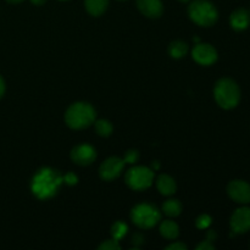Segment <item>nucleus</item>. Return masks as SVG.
Segmentation results:
<instances>
[{"label": "nucleus", "mask_w": 250, "mask_h": 250, "mask_svg": "<svg viewBox=\"0 0 250 250\" xmlns=\"http://www.w3.org/2000/svg\"><path fill=\"white\" fill-rule=\"evenodd\" d=\"M160 234L166 239H176L180 234V229L176 222L165 220L160 224Z\"/></svg>", "instance_id": "dca6fc26"}, {"label": "nucleus", "mask_w": 250, "mask_h": 250, "mask_svg": "<svg viewBox=\"0 0 250 250\" xmlns=\"http://www.w3.org/2000/svg\"><path fill=\"white\" fill-rule=\"evenodd\" d=\"M188 53V45L182 41H175L168 45V54L173 59H181Z\"/></svg>", "instance_id": "f3484780"}, {"label": "nucleus", "mask_w": 250, "mask_h": 250, "mask_svg": "<svg viewBox=\"0 0 250 250\" xmlns=\"http://www.w3.org/2000/svg\"><path fill=\"white\" fill-rule=\"evenodd\" d=\"M212 249H215L214 244H212V242L208 241V239L207 241L202 242V243L197 247V250H212Z\"/></svg>", "instance_id": "393cba45"}, {"label": "nucleus", "mask_w": 250, "mask_h": 250, "mask_svg": "<svg viewBox=\"0 0 250 250\" xmlns=\"http://www.w3.org/2000/svg\"><path fill=\"white\" fill-rule=\"evenodd\" d=\"M211 222H212V219L209 216V215L203 214L198 217L197 221H195V225H197V227L199 229H207L208 227L211 225Z\"/></svg>", "instance_id": "412c9836"}, {"label": "nucleus", "mask_w": 250, "mask_h": 250, "mask_svg": "<svg viewBox=\"0 0 250 250\" xmlns=\"http://www.w3.org/2000/svg\"><path fill=\"white\" fill-rule=\"evenodd\" d=\"M131 219L134 222V225L139 229H151L155 226L161 219V214L155 207L150 204H138L132 209Z\"/></svg>", "instance_id": "39448f33"}, {"label": "nucleus", "mask_w": 250, "mask_h": 250, "mask_svg": "<svg viewBox=\"0 0 250 250\" xmlns=\"http://www.w3.org/2000/svg\"><path fill=\"white\" fill-rule=\"evenodd\" d=\"M164 214L167 215L170 217H176L181 214L182 211V205L177 199H170L166 200L163 205Z\"/></svg>", "instance_id": "a211bd4d"}, {"label": "nucleus", "mask_w": 250, "mask_h": 250, "mask_svg": "<svg viewBox=\"0 0 250 250\" xmlns=\"http://www.w3.org/2000/svg\"><path fill=\"white\" fill-rule=\"evenodd\" d=\"M7 2H11V4H17V2H21L23 1V0H6Z\"/></svg>", "instance_id": "7c9ffc66"}, {"label": "nucleus", "mask_w": 250, "mask_h": 250, "mask_svg": "<svg viewBox=\"0 0 250 250\" xmlns=\"http://www.w3.org/2000/svg\"><path fill=\"white\" fill-rule=\"evenodd\" d=\"M119 1H125V0H119Z\"/></svg>", "instance_id": "473e14b6"}, {"label": "nucleus", "mask_w": 250, "mask_h": 250, "mask_svg": "<svg viewBox=\"0 0 250 250\" xmlns=\"http://www.w3.org/2000/svg\"><path fill=\"white\" fill-rule=\"evenodd\" d=\"M192 56L199 65L210 66L217 61V51L211 44L199 43L193 48Z\"/></svg>", "instance_id": "1a4fd4ad"}, {"label": "nucleus", "mask_w": 250, "mask_h": 250, "mask_svg": "<svg viewBox=\"0 0 250 250\" xmlns=\"http://www.w3.org/2000/svg\"><path fill=\"white\" fill-rule=\"evenodd\" d=\"M143 241H144V238L141 233H136L133 237H132V243L137 247L142 246V244H143Z\"/></svg>", "instance_id": "bb28decb"}, {"label": "nucleus", "mask_w": 250, "mask_h": 250, "mask_svg": "<svg viewBox=\"0 0 250 250\" xmlns=\"http://www.w3.org/2000/svg\"><path fill=\"white\" fill-rule=\"evenodd\" d=\"M207 239H208V241H210V242L215 241V239H216V233H215L214 231H209V232H208Z\"/></svg>", "instance_id": "c85d7f7f"}, {"label": "nucleus", "mask_w": 250, "mask_h": 250, "mask_svg": "<svg viewBox=\"0 0 250 250\" xmlns=\"http://www.w3.org/2000/svg\"><path fill=\"white\" fill-rule=\"evenodd\" d=\"M99 250H119L120 249V244L119 241L116 239H107V241L103 242L99 247H98Z\"/></svg>", "instance_id": "4be33fe9"}, {"label": "nucleus", "mask_w": 250, "mask_h": 250, "mask_svg": "<svg viewBox=\"0 0 250 250\" xmlns=\"http://www.w3.org/2000/svg\"><path fill=\"white\" fill-rule=\"evenodd\" d=\"M139 159V154L137 150H128L125 154L124 161L127 164H136Z\"/></svg>", "instance_id": "5701e85b"}, {"label": "nucleus", "mask_w": 250, "mask_h": 250, "mask_svg": "<svg viewBox=\"0 0 250 250\" xmlns=\"http://www.w3.org/2000/svg\"><path fill=\"white\" fill-rule=\"evenodd\" d=\"M127 229H128V227H127V225L125 224V222H122V221L115 222L111 227L112 238L116 239V241H120V239L124 238V237L126 236Z\"/></svg>", "instance_id": "aec40b11"}, {"label": "nucleus", "mask_w": 250, "mask_h": 250, "mask_svg": "<svg viewBox=\"0 0 250 250\" xmlns=\"http://www.w3.org/2000/svg\"><path fill=\"white\" fill-rule=\"evenodd\" d=\"M214 97L220 107L231 110L241 102V89L236 81L232 78H221L215 84Z\"/></svg>", "instance_id": "f03ea898"}, {"label": "nucleus", "mask_w": 250, "mask_h": 250, "mask_svg": "<svg viewBox=\"0 0 250 250\" xmlns=\"http://www.w3.org/2000/svg\"><path fill=\"white\" fill-rule=\"evenodd\" d=\"M109 5V0H84L85 10L92 16H100L104 14Z\"/></svg>", "instance_id": "2eb2a0df"}, {"label": "nucleus", "mask_w": 250, "mask_h": 250, "mask_svg": "<svg viewBox=\"0 0 250 250\" xmlns=\"http://www.w3.org/2000/svg\"><path fill=\"white\" fill-rule=\"evenodd\" d=\"M137 6L139 11L149 19H158L164 11L161 0H137Z\"/></svg>", "instance_id": "f8f14e48"}, {"label": "nucleus", "mask_w": 250, "mask_h": 250, "mask_svg": "<svg viewBox=\"0 0 250 250\" xmlns=\"http://www.w3.org/2000/svg\"><path fill=\"white\" fill-rule=\"evenodd\" d=\"M62 183V176L50 167H43L34 175L31 189L38 199H49L58 193Z\"/></svg>", "instance_id": "f257e3e1"}, {"label": "nucleus", "mask_w": 250, "mask_h": 250, "mask_svg": "<svg viewBox=\"0 0 250 250\" xmlns=\"http://www.w3.org/2000/svg\"><path fill=\"white\" fill-rule=\"evenodd\" d=\"M229 226L233 233L242 234L250 231V208L242 207L234 210L229 220Z\"/></svg>", "instance_id": "6e6552de"}, {"label": "nucleus", "mask_w": 250, "mask_h": 250, "mask_svg": "<svg viewBox=\"0 0 250 250\" xmlns=\"http://www.w3.org/2000/svg\"><path fill=\"white\" fill-rule=\"evenodd\" d=\"M156 187L163 195H172L176 192V182L171 176L160 175L156 180Z\"/></svg>", "instance_id": "4468645a"}, {"label": "nucleus", "mask_w": 250, "mask_h": 250, "mask_svg": "<svg viewBox=\"0 0 250 250\" xmlns=\"http://www.w3.org/2000/svg\"><path fill=\"white\" fill-rule=\"evenodd\" d=\"M180 1H182V2H187V1H189V0H180Z\"/></svg>", "instance_id": "2f4dec72"}, {"label": "nucleus", "mask_w": 250, "mask_h": 250, "mask_svg": "<svg viewBox=\"0 0 250 250\" xmlns=\"http://www.w3.org/2000/svg\"><path fill=\"white\" fill-rule=\"evenodd\" d=\"M60 1H66V0H60Z\"/></svg>", "instance_id": "72a5a7b5"}, {"label": "nucleus", "mask_w": 250, "mask_h": 250, "mask_svg": "<svg viewBox=\"0 0 250 250\" xmlns=\"http://www.w3.org/2000/svg\"><path fill=\"white\" fill-rule=\"evenodd\" d=\"M97 158V151L89 144H80L71 150V159L80 166L90 165Z\"/></svg>", "instance_id": "9b49d317"}, {"label": "nucleus", "mask_w": 250, "mask_h": 250, "mask_svg": "<svg viewBox=\"0 0 250 250\" xmlns=\"http://www.w3.org/2000/svg\"><path fill=\"white\" fill-rule=\"evenodd\" d=\"M166 250H186L187 249V246L183 243H181V242H176V243H172L170 244V246H167L165 248Z\"/></svg>", "instance_id": "a878e982"}, {"label": "nucleus", "mask_w": 250, "mask_h": 250, "mask_svg": "<svg viewBox=\"0 0 250 250\" xmlns=\"http://www.w3.org/2000/svg\"><path fill=\"white\" fill-rule=\"evenodd\" d=\"M124 167V159H120L117 158V156H111V158L106 159V160L100 165L99 175L104 181H112L121 175Z\"/></svg>", "instance_id": "9d476101"}, {"label": "nucleus", "mask_w": 250, "mask_h": 250, "mask_svg": "<svg viewBox=\"0 0 250 250\" xmlns=\"http://www.w3.org/2000/svg\"><path fill=\"white\" fill-rule=\"evenodd\" d=\"M127 186L134 190H143L146 189L151 186L154 180V172L150 168L146 166H134L129 168L128 172L126 173Z\"/></svg>", "instance_id": "423d86ee"}, {"label": "nucleus", "mask_w": 250, "mask_h": 250, "mask_svg": "<svg viewBox=\"0 0 250 250\" xmlns=\"http://www.w3.org/2000/svg\"><path fill=\"white\" fill-rule=\"evenodd\" d=\"M62 182H65L68 186H73L78 182V177L73 172H68L62 177Z\"/></svg>", "instance_id": "b1692460"}, {"label": "nucleus", "mask_w": 250, "mask_h": 250, "mask_svg": "<svg viewBox=\"0 0 250 250\" xmlns=\"http://www.w3.org/2000/svg\"><path fill=\"white\" fill-rule=\"evenodd\" d=\"M188 15L194 23L202 27L212 26L219 19L216 7L208 0H194L188 7Z\"/></svg>", "instance_id": "20e7f679"}, {"label": "nucleus", "mask_w": 250, "mask_h": 250, "mask_svg": "<svg viewBox=\"0 0 250 250\" xmlns=\"http://www.w3.org/2000/svg\"><path fill=\"white\" fill-rule=\"evenodd\" d=\"M227 194L233 202L247 205L250 203V185L247 181L233 180L227 186Z\"/></svg>", "instance_id": "0eeeda50"}, {"label": "nucleus", "mask_w": 250, "mask_h": 250, "mask_svg": "<svg viewBox=\"0 0 250 250\" xmlns=\"http://www.w3.org/2000/svg\"><path fill=\"white\" fill-rule=\"evenodd\" d=\"M229 24L237 32L246 31L250 26V12L247 9H237L229 16Z\"/></svg>", "instance_id": "ddd939ff"}, {"label": "nucleus", "mask_w": 250, "mask_h": 250, "mask_svg": "<svg viewBox=\"0 0 250 250\" xmlns=\"http://www.w3.org/2000/svg\"><path fill=\"white\" fill-rule=\"evenodd\" d=\"M95 121V110L88 103H73L65 114V122L70 128L83 129Z\"/></svg>", "instance_id": "7ed1b4c3"}, {"label": "nucleus", "mask_w": 250, "mask_h": 250, "mask_svg": "<svg viewBox=\"0 0 250 250\" xmlns=\"http://www.w3.org/2000/svg\"><path fill=\"white\" fill-rule=\"evenodd\" d=\"M112 125L107 120H98L95 121V131L100 137H109L112 133Z\"/></svg>", "instance_id": "6ab92c4d"}, {"label": "nucleus", "mask_w": 250, "mask_h": 250, "mask_svg": "<svg viewBox=\"0 0 250 250\" xmlns=\"http://www.w3.org/2000/svg\"><path fill=\"white\" fill-rule=\"evenodd\" d=\"M4 93H5V82H4V80H2L1 76H0V99L2 98Z\"/></svg>", "instance_id": "cd10ccee"}, {"label": "nucleus", "mask_w": 250, "mask_h": 250, "mask_svg": "<svg viewBox=\"0 0 250 250\" xmlns=\"http://www.w3.org/2000/svg\"><path fill=\"white\" fill-rule=\"evenodd\" d=\"M45 1H46V0H31L32 4L37 5V6H41V5L45 4Z\"/></svg>", "instance_id": "c756f323"}]
</instances>
